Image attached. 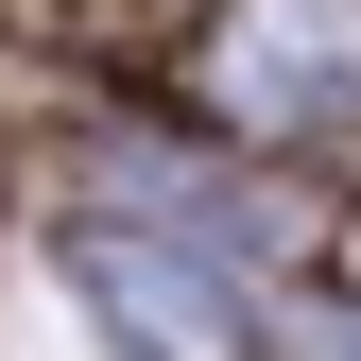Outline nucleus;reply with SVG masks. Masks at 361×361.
Masks as SVG:
<instances>
[{
	"label": "nucleus",
	"instance_id": "1",
	"mask_svg": "<svg viewBox=\"0 0 361 361\" xmlns=\"http://www.w3.org/2000/svg\"><path fill=\"white\" fill-rule=\"evenodd\" d=\"M207 104L258 121V138L344 121L361 104V0H224L207 18Z\"/></svg>",
	"mask_w": 361,
	"mask_h": 361
},
{
	"label": "nucleus",
	"instance_id": "2",
	"mask_svg": "<svg viewBox=\"0 0 361 361\" xmlns=\"http://www.w3.org/2000/svg\"><path fill=\"white\" fill-rule=\"evenodd\" d=\"M69 293H86V327H104V361H241L224 258L155 241V224H86V241H69Z\"/></svg>",
	"mask_w": 361,
	"mask_h": 361
},
{
	"label": "nucleus",
	"instance_id": "3",
	"mask_svg": "<svg viewBox=\"0 0 361 361\" xmlns=\"http://www.w3.org/2000/svg\"><path fill=\"white\" fill-rule=\"evenodd\" d=\"M293 361H361V310H310V327H293Z\"/></svg>",
	"mask_w": 361,
	"mask_h": 361
}]
</instances>
